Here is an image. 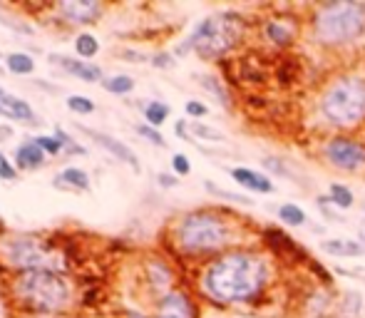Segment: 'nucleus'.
Listing matches in <instances>:
<instances>
[{
  "label": "nucleus",
  "instance_id": "1",
  "mask_svg": "<svg viewBox=\"0 0 365 318\" xmlns=\"http://www.w3.org/2000/svg\"><path fill=\"white\" fill-rule=\"evenodd\" d=\"M269 261L256 251H224L202 271V291L219 304H246L264 294Z\"/></svg>",
  "mask_w": 365,
  "mask_h": 318
},
{
  "label": "nucleus",
  "instance_id": "2",
  "mask_svg": "<svg viewBox=\"0 0 365 318\" xmlns=\"http://www.w3.org/2000/svg\"><path fill=\"white\" fill-rule=\"evenodd\" d=\"M231 239H234V232H231L229 219L212 209L189 212L174 224V244L182 254L194 256V259L217 254L231 244Z\"/></svg>",
  "mask_w": 365,
  "mask_h": 318
},
{
  "label": "nucleus",
  "instance_id": "3",
  "mask_svg": "<svg viewBox=\"0 0 365 318\" xmlns=\"http://www.w3.org/2000/svg\"><path fill=\"white\" fill-rule=\"evenodd\" d=\"M13 296L35 314H58L70 304L73 291L60 271H25L13 281Z\"/></svg>",
  "mask_w": 365,
  "mask_h": 318
},
{
  "label": "nucleus",
  "instance_id": "4",
  "mask_svg": "<svg viewBox=\"0 0 365 318\" xmlns=\"http://www.w3.org/2000/svg\"><path fill=\"white\" fill-rule=\"evenodd\" d=\"M313 35L321 45H351L365 35V5L336 0L321 5L313 15Z\"/></svg>",
  "mask_w": 365,
  "mask_h": 318
},
{
  "label": "nucleus",
  "instance_id": "5",
  "mask_svg": "<svg viewBox=\"0 0 365 318\" xmlns=\"http://www.w3.org/2000/svg\"><path fill=\"white\" fill-rule=\"evenodd\" d=\"M321 112L333 127H356L365 117V78L343 75L321 95Z\"/></svg>",
  "mask_w": 365,
  "mask_h": 318
},
{
  "label": "nucleus",
  "instance_id": "6",
  "mask_svg": "<svg viewBox=\"0 0 365 318\" xmlns=\"http://www.w3.org/2000/svg\"><path fill=\"white\" fill-rule=\"evenodd\" d=\"M241 38V20L236 15H212L204 18L187 43L179 45L177 53H197L204 60H219L239 43Z\"/></svg>",
  "mask_w": 365,
  "mask_h": 318
},
{
  "label": "nucleus",
  "instance_id": "7",
  "mask_svg": "<svg viewBox=\"0 0 365 318\" xmlns=\"http://www.w3.org/2000/svg\"><path fill=\"white\" fill-rule=\"evenodd\" d=\"M0 256L10 269L25 271H60L63 274V259L55 249H50L38 237H13L3 241Z\"/></svg>",
  "mask_w": 365,
  "mask_h": 318
},
{
  "label": "nucleus",
  "instance_id": "8",
  "mask_svg": "<svg viewBox=\"0 0 365 318\" xmlns=\"http://www.w3.org/2000/svg\"><path fill=\"white\" fill-rule=\"evenodd\" d=\"M323 157L336 169L358 172V169L365 167V145L358 140H351V137H333L323 147Z\"/></svg>",
  "mask_w": 365,
  "mask_h": 318
},
{
  "label": "nucleus",
  "instance_id": "9",
  "mask_svg": "<svg viewBox=\"0 0 365 318\" xmlns=\"http://www.w3.org/2000/svg\"><path fill=\"white\" fill-rule=\"evenodd\" d=\"M102 13H105V5L92 0H70V3L55 5V15L65 25H92L102 18Z\"/></svg>",
  "mask_w": 365,
  "mask_h": 318
},
{
  "label": "nucleus",
  "instance_id": "10",
  "mask_svg": "<svg viewBox=\"0 0 365 318\" xmlns=\"http://www.w3.org/2000/svg\"><path fill=\"white\" fill-rule=\"evenodd\" d=\"M152 318H197V306L184 291H169L157 299Z\"/></svg>",
  "mask_w": 365,
  "mask_h": 318
},
{
  "label": "nucleus",
  "instance_id": "11",
  "mask_svg": "<svg viewBox=\"0 0 365 318\" xmlns=\"http://www.w3.org/2000/svg\"><path fill=\"white\" fill-rule=\"evenodd\" d=\"M80 132H85L87 137H92V140H95L97 145H100L102 150L107 152V155H112L115 159H120L122 164L132 167L135 172H140V169H142V167H140V159H137V155L130 150V147L125 145V142L115 140V137L105 135V132H100V130H90V127H80Z\"/></svg>",
  "mask_w": 365,
  "mask_h": 318
},
{
  "label": "nucleus",
  "instance_id": "12",
  "mask_svg": "<svg viewBox=\"0 0 365 318\" xmlns=\"http://www.w3.org/2000/svg\"><path fill=\"white\" fill-rule=\"evenodd\" d=\"M53 65L63 68L68 75H75L77 80L82 82H102L105 80V73H102L100 65L95 63H87V60H75V58H68V55H50Z\"/></svg>",
  "mask_w": 365,
  "mask_h": 318
},
{
  "label": "nucleus",
  "instance_id": "13",
  "mask_svg": "<svg viewBox=\"0 0 365 318\" xmlns=\"http://www.w3.org/2000/svg\"><path fill=\"white\" fill-rule=\"evenodd\" d=\"M0 115L10 117V120H15V122H25V125L38 122V115H35L33 107H30L25 100H20V97L10 95V92L3 90V87H0Z\"/></svg>",
  "mask_w": 365,
  "mask_h": 318
},
{
  "label": "nucleus",
  "instance_id": "14",
  "mask_svg": "<svg viewBox=\"0 0 365 318\" xmlns=\"http://www.w3.org/2000/svg\"><path fill=\"white\" fill-rule=\"evenodd\" d=\"M264 241L271 246V251H274L276 256H281V259H308L306 251L293 241V237L284 234L281 229H264Z\"/></svg>",
  "mask_w": 365,
  "mask_h": 318
},
{
  "label": "nucleus",
  "instance_id": "15",
  "mask_svg": "<svg viewBox=\"0 0 365 318\" xmlns=\"http://www.w3.org/2000/svg\"><path fill=\"white\" fill-rule=\"evenodd\" d=\"M231 179H234L236 184H241L244 189H249V192H254V194H271L274 192V182H271L266 174H259L249 167H234L231 169Z\"/></svg>",
  "mask_w": 365,
  "mask_h": 318
},
{
  "label": "nucleus",
  "instance_id": "16",
  "mask_svg": "<svg viewBox=\"0 0 365 318\" xmlns=\"http://www.w3.org/2000/svg\"><path fill=\"white\" fill-rule=\"evenodd\" d=\"M13 159H15V167L18 169H23V172H35V169L45 167V159H48V155L35 145V140H25L15 147Z\"/></svg>",
  "mask_w": 365,
  "mask_h": 318
},
{
  "label": "nucleus",
  "instance_id": "17",
  "mask_svg": "<svg viewBox=\"0 0 365 318\" xmlns=\"http://www.w3.org/2000/svg\"><path fill=\"white\" fill-rule=\"evenodd\" d=\"M53 184L58 189H63V192H87L90 189V174L80 167H65L53 179Z\"/></svg>",
  "mask_w": 365,
  "mask_h": 318
},
{
  "label": "nucleus",
  "instance_id": "18",
  "mask_svg": "<svg viewBox=\"0 0 365 318\" xmlns=\"http://www.w3.org/2000/svg\"><path fill=\"white\" fill-rule=\"evenodd\" d=\"M266 38H269V43L279 45V48H289V45L293 43V38H296V28L289 23V20H269L264 28Z\"/></svg>",
  "mask_w": 365,
  "mask_h": 318
},
{
  "label": "nucleus",
  "instance_id": "19",
  "mask_svg": "<svg viewBox=\"0 0 365 318\" xmlns=\"http://www.w3.org/2000/svg\"><path fill=\"white\" fill-rule=\"evenodd\" d=\"M321 249L331 256H343V259H356V256H361L365 251L361 241H353V239H328L321 244Z\"/></svg>",
  "mask_w": 365,
  "mask_h": 318
},
{
  "label": "nucleus",
  "instance_id": "20",
  "mask_svg": "<svg viewBox=\"0 0 365 318\" xmlns=\"http://www.w3.org/2000/svg\"><path fill=\"white\" fill-rule=\"evenodd\" d=\"M5 68L13 75H33L35 73V60L28 53H10L5 55Z\"/></svg>",
  "mask_w": 365,
  "mask_h": 318
},
{
  "label": "nucleus",
  "instance_id": "21",
  "mask_svg": "<svg viewBox=\"0 0 365 318\" xmlns=\"http://www.w3.org/2000/svg\"><path fill=\"white\" fill-rule=\"evenodd\" d=\"M75 53L80 60H87V63H90V58H95V55L100 53V40H97L92 33L75 35Z\"/></svg>",
  "mask_w": 365,
  "mask_h": 318
},
{
  "label": "nucleus",
  "instance_id": "22",
  "mask_svg": "<svg viewBox=\"0 0 365 318\" xmlns=\"http://www.w3.org/2000/svg\"><path fill=\"white\" fill-rule=\"evenodd\" d=\"M145 120H147L149 127H157L159 130V127L169 120V105H164V102H159V100L147 102L145 105Z\"/></svg>",
  "mask_w": 365,
  "mask_h": 318
},
{
  "label": "nucleus",
  "instance_id": "23",
  "mask_svg": "<svg viewBox=\"0 0 365 318\" xmlns=\"http://www.w3.org/2000/svg\"><path fill=\"white\" fill-rule=\"evenodd\" d=\"M102 87L112 95H130L135 90V78L130 75H110V78L102 80Z\"/></svg>",
  "mask_w": 365,
  "mask_h": 318
},
{
  "label": "nucleus",
  "instance_id": "24",
  "mask_svg": "<svg viewBox=\"0 0 365 318\" xmlns=\"http://www.w3.org/2000/svg\"><path fill=\"white\" fill-rule=\"evenodd\" d=\"M279 219L286 224V227H303L308 222L306 212L296 204H281L279 207Z\"/></svg>",
  "mask_w": 365,
  "mask_h": 318
},
{
  "label": "nucleus",
  "instance_id": "25",
  "mask_svg": "<svg viewBox=\"0 0 365 318\" xmlns=\"http://www.w3.org/2000/svg\"><path fill=\"white\" fill-rule=\"evenodd\" d=\"M328 202L336 204L338 209H351L353 207V192L346 187V184H331V189H328Z\"/></svg>",
  "mask_w": 365,
  "mask_h": 318
},
{
  "label": "nucleus",
  "instance_id": "26",
  "mask_svg": "<svg viewBox=\"0 0 365 318\" xmlns=\"http://www.w3.org/2000/svg\"><path fill=\"white\" fill-rule=\"evenodd\" d=\"M189 132H192V140L197 137V140H207V142H224V135L219 130H214V127L204 125L199 120H189Z\"/></svg>",
  "mask_w": 365,
  "mask_h": 318
},
{
  "label": "nucleus",
  "instance_id": "27",
  "mask_svg": "<svg viewBox=\"0 0 365 318\" xmlns=\"http://www.w3.org/2000/svg\"><path fill=\"white\" fill-rule=\"evenodd\" d=\"M33 140H35V145H38L48 157H60L65 152L63 142H60L55 135H38V137H33Z\"/></svg>",
  "mask_w": 365,
  "mask_h": 318
},
{
  "label": "nucleus",
  "instance_id": "28",
  "mask_svg": "<svg viewBox=\"0 0 365 318\" xmlns=\"http://www.w3.org/2000/svg\"><path fill=\"white\" fill-rule=\"evenodd\" d=\"M65 105H68V110L75 112V115H92V112H95V102L85 95H70L68 100H65Z\"/></svg>",
  "mask_w": 365,
  "mask_h": 318
},
{
  "label": "nucleus",
  "instance_id": "29",
  "mask_svg": "<svg viewBox=\"0 0 365 318\" xmlns=\"http://www.w3.org/2000/svg\"><path fill=\"white\" fill-rule=\"evenodd\" d=\"M55 137H58L60 142H63V147H65V155H87V150L82 145H77V142L73 140V137L68 135V132L63 130V127H55V132H53Z\"/></svg>",
  "mask_w": 365,
  "mask_h": 318
},
{
  "label": "nucleus",
  "instance_id": "30",
  "mask_svg": "<svg viewBox=\"0 0 365 318\" xmlns=\"http://www.w3.org/2000/svg\"><path fill=\"white\" fill-rule=\"evenodd\" d=\"M137 135L145 137L147 142H152L154 147H167V140H164V135L157 130V127H149L147 122L145 125H137Z\"/></svg>",
  "mask_w": 365,
  "mask_h": 318
},
{
  "label": "nucleus",
  "instance_id": "31",
  "mask_svg": "<svg viewBox=\"0 0 365 318\" xmlns=\"http://www.w3.org/2000/svg\"><path fill=\"white\" fill-rule=\"evenodd\" d=\"M207 192H212L214 197H221V199H229V202H236V204H254L249 197H244V194L226 192V189H219V187H214V184H209V182H207Z\"/></svg>",
  "mask_w": 365,
  "mask_h": 318
},
{
  "label": "nucleus",
  "instance_id": "32",
  "mask_svg": "<svg viewBox=\"0 0 365 318\" xmlns=\"http://www.w3.org/2000/svg\"><path fill=\"white\" fill-rule=\"evenodd\" d=\"M202 85L207 87L209 92H214V95L219 97V102H221L224 107H229V105H231V102H229V95H226V90L221 87V82H219L217 78H202Z\"/></svg>",
  "mask_w": 365,
  "mask_h": 318
},
{
  "label": "nucleus",
  "instance_id": "33",
  "mask_svg": "<svg viewBox=\"0 0 365 318\" xmlns=\"http://www.w3.org/2000/svg\"><path fill=\"white\" fill-rule=\"evenodd\" d=\"M0 179H3V182H15V179H18V167H15L3 152H0Z\"/></svg>",
  "mask_w": 365,
  "mask_h": 318
},
{
  "label": "nucleus",
  "instance_id": "34",
  "mask_svg": "<svg viewBox=\"0 0 365 318\" xmlns=\"http://www.w3.org/2000/svg\"><path fill=\"white\" fill-rule=\"evenodd\" d=\"M172 169L177 177H187L189 172H192V162H189L187 155H174L172 157Z\"/></svg>",
  "mask_w": 365,
  "mask_h": 318
},
{
  "label": "nucleus",
  "instance_id": "35",
  "mask_svg": "<svg viewBox=\"0 0 365 318\" xmlns=\"http://www.w3.org/2000/svg\"><path fill=\"white\" fill-rule=\"evenodd\" d=\"M184 112H187L189 117H194V120H199V117H207V105L199 100H189L187 105H184Z\"/></svg>",
  "mask_w": 365,
  "mask_h": 318
},
{
  "label": "nucleus",
  "instance_id": "36",
  "mask_svg": "<svg viewBox=\"0 0 365 318\" xmlns=\"http://www.w3.org/2000/svg\"><path fill=\"white\" fill-rule=\"evenodd\" d=\"M152 65H154V68H172L174 60H172V55L159 53V55H154V58H152Z\"/></svg>",
  "mask_w": 365,
  "mask_h": 318
},
{
  "label": "nucleus",
  "instance_id": "37",
  "mask_svg": "<svg viewBox=\"0 0 365 318\" xmlns=\"http://www.w3.org/2000/svg\"><path fill=\"white\" fill-rule=\"evenodd\" d=\"M159 187H177L179 184V179H177V174H159Z\"/></svg>",
  "mask_w": 365,
  "mask_h": 318
},
{
  "label": "nucleus",
  "instance_id": "38",
  "mask_svg": "<svg viewBox=\"0 0 365 318\" xmlns=\"http://www.w3.org/2000/svg\"><path fill=\"white\" fill-rule=\"evenodd\" d=\"M264 164H266V167H271V169H274V172H279V174H286V167H284V164L274 162V159H264Z\"/></svg>",
  "mask_w": 365,
  "mask_h": 318
},
{
  "label": "nucleus",
  "instance_id": "39",
  "mask_svg": "<svg viewBox=\"0 0 365 318\" xmlns=\"http://www.w3.org/2000/svg\"><path fill=\"white\" fill-rule=\"evenodd\" d=\"M0 318H5V304H3V299H0Z\"/></svg>",
  "mask_w": 365,
  "mask_h": 318
},
{
  "label": "nucleus",
  "instance_id": "40",
  "mask_svg": "<svg viewBox=\"0 0 365 318\" xmlns=\"http://www.w3.org/2000/svg\"><path fill=\"white\" fill-rule=\"evenodd\" d=\"M361 239H363V241H361V246L365 249V227H361Z\"/></svg>",
  "mask_w": 365,
  "mask_h": 318
},
{
  "label": "nucleus",
  "instance_id": "41",
  "mask_svg": "<svg viewBox=\"0 0 365 318\" xmlns=\"http://www.w3.org/2000/svg\"><path fill=\"white\" fill-rule=\"evenodd\" d=\"M0 58H3V55H0Z\"/></svg>",
  "mask_w": 365,
  "mask_h": 318
}]
</instances>
